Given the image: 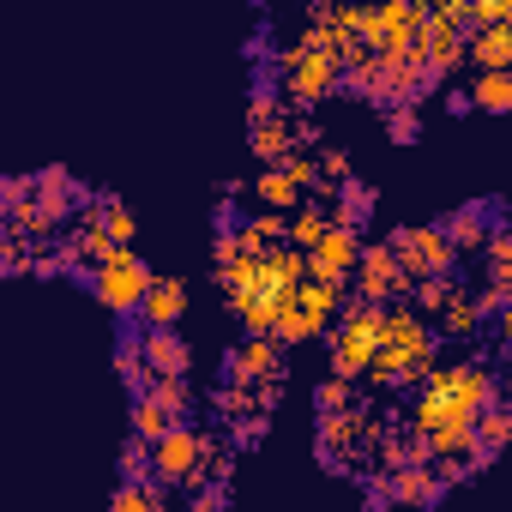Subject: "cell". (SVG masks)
<instances>
[{"instance_id": "484cf974", "label": "cell", "mask_w": 512, "mask_h": 512, "mask_svg": "<svg viewBox=\"0 0 512 512\" xmlns=\"http://www.w3.org/2000/svg\"><path fill=\"white\" fill-rule=\"evenodd\" d=\"M163 506H169L163 482H121L109 500V512H163Z\"/></svg>"}, {"instance_id": "8fae6325", "label": "cell", "mask_w": 512, "mask_h": 512, "mask_svg": "<svg viewBox=\"0 0 512 512\" xmlns=\"http://www.w3.org/2000/svg\"><path fill=\"white\" fill-rule=\"evenodd\" d=\"M362 229H344V223H332L326 229V241L308 253V278L314 284H332V290H344L350 278H356V266H362Z\"/></svg>"}, {"instance_id": "7a4b0ae2", "label": "cell", "mask_w": 512, "mask_h": 512, "mask_svg": "<svg viewBox=\"0 0 512 512\" xmlns=\"http://www.w3.org/2000/svg\"><path fill=\"white\" fill-rule=\"evenodd\" d=\"M308 139H314L308 109H296L272 85L253 91V103H247V145H253V157H260L266 169H284L296 157V145H308Z\"/></svg>"}, {"instance_id": "52a82bcc", "label": "cell", "mask_w": 512, "mask_h": 512, "mask_svg": "<svg viewBox=\"0 0 512 512\" xmlns=\"http://www.w3.org/2000/svg\"><path fill=\"white\" fill-rule=\"evenodd\" d=\"M386 241H392V253H398V266L410 272V284L452 278V266H458V247L446 241V229H440V223H398Z\"/></svg>"}, {"instance_id": "4fadbf2b", "label": "cell", "mask_w": 512, "mask_h": 512, "mask_svg": "<svg viewBox=\"0 0 512 512\" xmlns=\"http://www.w3.org/2000/svg\"><path fill=\"white\" fill-rule=\"evenodd\" d=\"M440 229H446V241L458 247V260L464 253H488V241H494V205H482V199H470V205H458V211H446L440 217Z\"/></svg>"}, {"instance_id": "44dd1931", "label": "cell", "mask_w": 512, "mask_h": 512, "mask_svg": "<svg viewBox=\"0 0 512 512\" xmlns=\"http://www.w3.org/2000/svg\"><path fill=\"white\" fill-rule=\"evenodd\" d=\"M482 302H476V290H458V302L446 308V320H440V338H452V344H470L476 332H482Z\"/></svg>"}, {"instance_id": "e575fe53", "label": "cell", "mask_w": 512, "mask_h": 512, "mask_svg": "<svg viewBox=\"0 0 512 512\" xmlns=\"http://www.w3.org/2000/svg\"><path fill=\"white\" fill-rule=\"evenodd\" d=\"M0 253H7V272H13V278H25V272H31V241L7 235V247H0Z\"/></svg>"}, {"instance_id": "4dcf8cb0", "label": "cell", "mask_w": 512, "mask_h": 512, "mask_svg": "<svg viewBox=\"0 0 512 512\" xmlns=\"http://www.w3.org/2000/svg\"><path fill=\"white\" fill-rule=\"evenodd\" d=\"M314 410H320V416H344V410H356V380H338V374H332V380L314 392Z\"/></svg>"}, {"instance_id": "d4e9b609", "label": "cell", "mask_w": 512, "mask_h": 512, "mask_svg": "<svg viewBox=\"0 0 512 512\" xmlns=\"http://www.w3.org/2000/svg\"><path fill=\"white\" fill-rule=\"evenodd\" d=\"M470 103L482 115H506L512 109V73H476L470 79Z\"/></svg>"}, {"instance_id": "6da1fadb", "label": "cell", "mask_w": 512, "mask_h": 512, "mask_svg": "<svg viewBox=\"0 0 512 512\" xmlns=\"http://www.w3.org/2000/svg\"><path fill=\"white\" fill-rule=\"evenodd\" d=\"M500 404V386L482 362H440V374L410 398V428L428 440L434 464L446 458H470L476 446V422Z\"/></svg>"}, {"instance_id": "e0dca14e", "label": "cell", "mask_w": 512, "mask_h": 512, "mask_svg": "<svg viewBox=\"0 0 512 512\" xmlns=\"http://www.w3.org/2000/svg\"><path fill=\"white\" fill-rule=\"evenodd\" d=\"M253 199H260L266 211H278V217H296V211L308 205V193H302L284 169H260V175H253Z\"/></svg>"}, {"instance_id": "f546056e", "label": "cell", "mask_w": 512, "mask_h": 512, "mask_svg": "<svg viewBox=\"0 0 512 512\" xmlns=\"http://www.w3.org/2000/svg\"><path fill=\"white\" fill-rule=\"evenodd\" d=\"M416 133H422V103L386 109V139H392V145H416Z\"/></svg>"}, {"instance_id": "83f0119b", "label": "cell", "mask_w": 512, "mask_h": 512, "mask_svg": "<svg viewBox=\"0 0 512 512\" xmlns=\"http://www.w3.org/2000/svg\"><path fill=\"white\" fill-rule=\"evenodd\" d=\"M97 205H103V229H109V241H115V247H133V235H139V223H133V211H127V205H121L115 193H103Z\"/></svg>"}, {"instance_id": "3957f363", "label": "cell", "mask_w": 512, "mask_h": 512, "mask_svg": "<svg viewBox=\"0 0 512 512\" xmlns=\"http://www.w3.org/2000/svg\"><path fill=\"white\" fill-rule=\"evenodd\" d=\"M428 350H440V326H428L410 302H392L386 308V338H380V356L368 368L374 386H404L410 362H422Z\"/></svg>"}, {"instance_id": "5b68a950", "label": "cell", "mask_w": 512, "mask_h": 512, "mask_svg": "<svg viewBox=\"0 0 512 512\" xmlns=\"http://www.w3.org/2000/svg\"><path fill=\"white\" fill-rule=\"evenodd\" d=\"M223 440L217 434H205V428H193V422H175V434H163L157 446H151V470H157V482L169 488H205V470H211V452H217Z\"/></svg>"}, {"instance_id": "d6986e66", "label": "cell", "mask_w": 512, "mask_h": 512, "mask_svg": "<svg viewBox=\"0 0 512 512\" xmlns=\"http://www.w3.org/2000/svg\"><path fill=\"white\" fill-rule=\"evenodd\" d=\"M115 374H121V386H127L133 398H145V392L157 386V374H151V362H145V338H121V344H115Z\"/></svg>"}, {"instance_id": "d590c367", "label": "cell", "mask_w": 512, "mask_h": 512, "mask_svg": "<svg viewBox=\"0 0 512 512\" xmlns=\"http://www.w3.org/2000/svg\"><path fill=\"white\" fill-rule=\"evenodd\" d=\"M446 109H452V115H470L476 103H470V91H446Z\"/></svg>"}, {"instance_id": "9c48e42d", "label": "cell", "mask_w": 512, "mask_h": 512, "mask_svg": "<svg viewBox=\"0 0 512 512\" xmlns=\"http://www.w3.org/2000/svg\"><path fill=\"white\" fill-rule=\"evenodd\" d=\"M356 302H374V308H392L398 296H410L416 284H410V272L398 266V253H392V241H368L362 247V266H356Z\"/></svg>"}, {"instance_id": "f1b7e54d", "label": "cell", "mask_w": 512, "mask_h": 512, "mask_svg": "<svg viewBox=\"0 0 512 512\" xmlns=\"http://www.w3.org/2000/svg\"><path fill=\"white\" fill-rule=\"evenodd\" d=\"M151 398H157V404H163L175 422H187V416H193V386H187V374H175V380H157V386H151Z\"/></svg>"}, {"instance_id": "7c38bea8", "label": "cell", "mask_w": 512, "mask_h": 512, "mask_svg": "<svg viewBox=\"0 0 512 512\" xmlns=\"http://www.w3.org/2000/svg\"><path fill=\"white\" fill-rule=\"evenodd\" d=\"M223 374H229V386H272V380H284V344L278 338H241L229 350Z\"/></svg>"}, {"instance_id": "8992f818", "label": "cell", "mask_w": 512, "mask_h": 512, "mask_svg": "<svg viewBox=\"0 0 512 512\" xmlns=\"http://www.w3.org/2000/svg\"><path fill=\"white\" fill-rule=\"evenodd\" d=\"M151 284H157V272L145 266L139 247H115L109 260L91 272V296H97L109 314H139L145 296H151Z\"/></svg>"}, {"instance_id": "d6a6232c", "label": "cell", "mask_w": 512, "mask_h": 512, "mask_svg": "<svg viewBox=\"0 0 512 512\" xmlns=\"http://www.w3.org/2000/svg\"><path fill=\"white\" fill-rule=\"evenodd\" d=\"M284 175H290L302 193H314V187H320V157H314V151H296V157L284 163Z\"/></svg>"}, {"instance_id": "ba28073f", "label": "cell", "mask_w": 512, "mask_h": 512, "mask_svg": "<svg viewBox=\"0 0 512 512\" xmlns=\"http://www.w3.org/2000/svg\"><path fill=\"white\" fill-rule=\"evenodd\" d=\"M344 308H350V302H344V290H332V284H314V278H308V284L284 302V314H278V332H272V338H278V344L320 338V332H326Z\"/></svg>"}, {"instance_id": "8d00e7d4", "label": "cell", "mask_w": 512, "mask_h": 512, "mask_svg": "<svg viewBox=\"0 0 512 512\" xmlns=\"http://www.w3.org/2000/svg\"><path fill=\"white\" fill-rule=\"evenodd\" d=\"M494 332H500V338H506V344H512V302H506V308H500V314H494Z\"/></svg>"}, {"instance_id": "ffe728a7", "label": "cell", "mask_w": 512, "mask_h": 512, "mask_svg": "<svg viewBox=\"0 0 512 512\" xmlns=\"http://www.w3.org/2000/svg\"><path fill=\"white\" fill-rule=\"evenodd\" d=\"M326 229H332V205H326V199H308V205L290 217V247L314 253V247L326 241Z\"/></svg>"}, {"instance_id": "1f68e13d", "label": "cell", "mask_w": 512, "mask_h": 512, "mask_svg": "<svg viewBox=\"0 0 512 512\" xmlns=\"http://www.w3.org/2000/svg\"><path fill=\"white\" fill-rule=\"evenodd\" d=\"M121 482H157V470H151V446L133 440V434H127V446H121Z\"/></svg>"}, {"instance_id": "7402d4cb", "label": "cell", "mask_w": 512, "mask_h": 512, "mask_svg": "<svg viewBox=\"0 0 512 512\" xmlns=\"http://www.w3.org/2000/svg\"><path fill=\"white\" fill-rule=\"evenodd\" d=\"M127 428H133V440H145V446H157L163 434H175V416L145 392V398H133V410H127Z\"/></svg>"}, {"instance_id": "cb8c5ba5", "label": "cell", "mask_w": 512, "mask_h": 512, "mask_svg": "<svg viewBox=\"0 0 512 512\" xmlns=\"http://www.w3.org/2000/svg\"><path fill=\"white\" fill-rule=\"evenodd\" d=\"M368 217H374V187H368V181H350V187L332 199V223H344V229H368Z\"/></svg>"}, {"instance_id": "4316f807", "label": "cell", "mask_w": 512, "mask_h": 512, "mask_svg": "<svg viewBox=\"0 0 512 512\" xmlns=\"http://www.w3.org/2000/svg\"><path fill=\"white\" fill-rule=\"evenodd\" d=\"M482 260H488V290H512V223H500L494 229V241H488V253H482Z\"/></svg>"}, {"instance_id": "2e32d148", "label": "cell", "mask_w": 512, "mask_h": 512, "mask_svg": "<svg viewBox=\"0 0 512 512\" xmlns=\"http://www.w3.org/2000/svg\"><path fill=\"white\" fill-rule=\"evenodd\" d=\"M470 61L476 73H512V25H488V31H470Z\"/></svg>"}, {"instance_id": "ac0fdd59", "label": "cell", "mask_w": 512, "mask_h": 512, "mask_svg": "<svg viewBox=\"0 0 512 512\" xmlns=\"http://www.w3.org/2000/svg\"><path fill=\"white\" fill-rule=\"evenodd\" d=\"M145 338V362H151V374L157 380H175V374H187V344H181V332L169 326V332H139Z\"/></svg>"}, {"instance_id": "9a60e30c", "label": "cell", "mask_w": 512, "mask_h": 512, "mask_svg": "<svg viewBox=\"0 0 512 512\" xmlns=\"http://www.w3.org/2000/svg\"><path fill=\"white\" fill-rule=\"evenodd\" d=\"M512 440V404H494L482 422H476V446H470V470H488L500 458V446Z\"/></svg>"}, {"instance_id": "5bb4252c", "label": "cell", "mask_w": 512, "mask_h": 512, "mask_svg": "<svg viewBox=\"0 0 512 512\" xmlns=\"http://www.w3.org/2000/svg\"><path fill=\"white\" fill-rule=\"evenodd\" d=\"M181 314H187V284H181V278H163V272H157V284H151V296H145V308H139L145 332H169V326H175Z\"/></svg>"}, {"instance_id": "603a6c76", "label": "cell", "mask_w": 512, "mask_h": 512, "mask_svg": "<svg viewBox=\"0 0 512 512\" xmlns=\"http://www.w3.org/2000/svg\"><path fill=\"white\" fill-rule=\"evenodd\" d=\"M458 290H464L458 278H428V284H416V290H410V296H416L410 308H416L428 326H440V320H446V308L458 302Z\"/></svg>"}, {"instance_id": "277c9868", "label": "cell", "mask_w": 512, "mask_h": 512, "mask_svg": "<svg viewBox=\"0 0 512 512\" xmlns=\"http://www.w3.org/2000/svg\"><path fill=\"white\" fill-rule=\"evenodd\" d=\"M380 338H386V308L350 302V308L338 314L332 338H326L332 374H338V380H368V368H374V356H380Z\"/></svg>"}, {"instance_id": "30bf717a", "label": "cell", "mask_w": 512, "mask_h": 512, "mask_svg": "<svg viewBox=\"0 0 512 512\" xmlns=\"http://www.w3.org/2000/svg\"><path fill=\"white\" fill-rule=\"evenodd\" d=\"M440 494H446L440 464H404V470H392V476H374L368 506H434Z\"/></svg>"}, {"instance_id": "836d02e7", "label": "cell", "mask_w": 512, "mask_h": 512, "mask_svg": "<svg viewBox=\"0 0 512 512\" xmlns=\"http://www.w3.org/2000/svg\"><path fill=\"white\" fill-rule=\"evenodd\" d=\"M187 512H229V488H217V482L193 488V494H187Z\"/></svg>"}]
</instances>
